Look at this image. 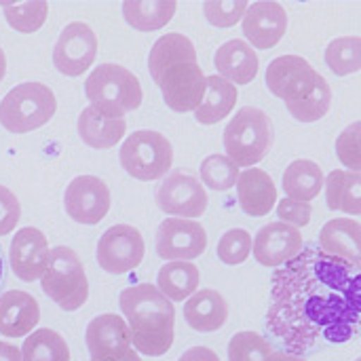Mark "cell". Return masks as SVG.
I'll use <instances>...</instances> for the list:
<instances>
[{
	"instance_id": "obj_1",
	"label": "cell",
	"mask_w": 361,
	"mask_h": 361,
	"mask_svg": "<svg viewBox=\"0 0 361 361\" xmlns=\"http://www.w3.org/2000/svg\"><path fill=\"white\" fill-rule=\"evenodd\" d=\"M267 326L294 355L351 341L361 326V271L319 247L302 250L273 275Z\"/></svg>"
},
{
	"instance_id": "obj_2",
	"label": "cell",
	"mask_w": 361,
	"mask_h": 361,
	"mask_svg": "<svg viewBox=\"0 0 361 361\" xmlns=\"http://www.w3.org/2000/svg\"><path fill=\"white\" fill-rule=\"evenodd\" d=\"M118 307L131 332V345L140 355L161 357L176 338V309L152 283L125 288Z\"/></svg>"
},
{
	"instance_id": "obj_3",
	"label": "cell",
	"mask_w": 361,
	"mask_h": 361,
	"mask_svg": "<svg viewBox=\"0 0 361 361\" xmlns=\"http://www.w3.org/2000/svg\"><path fill=\"white\" fill-rule=\"evenodd\" d=\"M85 95L99 114L108 118H125L142 106L144 91L133 72L118 63H102L93 68L85 80Z\"/></svg>"
},
{
	"instance_id": "obj_4",
	"label": "cell",
	"mask_w": 361,
	"mask_h": 361,
	"mask_svg": "<svg viewBox=\"0 0 361 361\" xmlns=\"http://www.w3.org/2000/svg\"><path fill=\"white\" fill-rule=\"evenodd\" d=\"M273 146V123L260 108H241L224 129L226 157L237 167H254Z\"/></svg>"
},
{
	"instance_id": "obj_5",
	"label": "cell",
	"mask_w": 361,
	"mask_h": 361,
	"mask_svg": "<svg viewBox=\"0 0 361 361\" xmlns=\"http://www.w3.org/2000/svg\"><path fill=\"white\" fill-rule=\"evenodd\" d=\"M42 292L66 313L78 311L89 298V281L78 254L72 247L57 245L49 254V264L40 277Z\"/></svg>"
},
{
	"instance_id": "obj_6",
	"label": "cell",
	"mask_w": 361,
	"mask_h": 361,
	"mask_svg": "<svg viewBox=\"0 0 361 361\" xmlns=\"http://www.w3.org/2000/svg\"><path fill=\"white\" fill-rule=\"evenodd\" d=\"M57 110L55 93L42 82H21L0 102V125L11 133L44 127Z\"/></svg>"
},
{
	"instance_id": "obj_7",
	"label": "cell",
	"mask_w": 361,
	"mask_h": 361,
	"mask_svg": "<svg viewBox=\"0 0 361 361\" xmlns=\"http://www.w3.org/2000/svg\"><path fill=\"white\" fill-rule=\"evenodd\" d=\"M118 161L131 178L152 182L169 173L173 165V148L159 131L140 129L127 135L118 152Z\"/></svg>"
},
{
	"instance_id": "obj_8",
	"label": "cell",
	"mask_w": 361,
	"mask_h": 361,
	"mask_svg": "<svg viewBox=\"0 0 361 361\" xmlns=\"http://www.w3.org/2000/svg\"><path fill=\"white\" fill-rule=\"evenodd\" d=\"M319 76L322 74L305 57L281 55L267 68V87L286 104H298L315 91Z\"/></svg>"
},
{
	"instance_id": "obj_9",
	"label": "cell",
	"mask_w": 361,
	"mask_h": 361,
	"mask_svg": "<svg viewBox=\"0 0 361 361\" xmlns=\"http://www.w3.org/2000/svg\"><path fill=\"white\" fill-rule=\"evenodd\" d=\"M146 254L144 237L129 224L110 226L97 241V264L110 275H123L140 267Z\"/></svg>"
},
{
	"instance_id": "obj_10",
	"label": "cell",
	"mask_w": 361,
	"mask_h": 361,
	"mask_svg": "<svg viewBox=\"0 0 361 361\" xmlns=\"http://www.w3.org/2000/svg\"><path fill=\"white\" fill-rule=\"evenodd\" d=\"M205 80L207 76L197 61H178L161 74L157 85L161 87L167 108L184 114L197 110L203 102Z\"/></svg>"
},
{
	"instance_id": "obj_11",
	"label": "cell",
	"mask_w": 361,
	"mask_h": 361,
	"mask_svg": "<svg viewBox=\"0 0 361 361\" xmlns=\"http://www.w3.org/2000/svg\"><path fill=\"white\" fill-rule=\"evenodd\" d=\"M157 205L171 218L195 220L207 209V192L195 176L186 171H173L159 186Z\"/></svg>"
},
{
	"instance_id": "obj_12",
	"label": "cell",
	"mask_w": 361,
	"mask_h": 361,
	"mask_svg": "<svg viewBox=\"0 0 361 361\" xmlns=\"http://www.w3.org/2000/svg\"><path fill=\"white\" fill-rule=\"evenodd\" d=\"M95 55H97L95 32L82 21H72L61 30L55 42L53 63L63 76H80L93 66Z\"/></svg>"
},
{
	"instance_id": "obj_13",
	"label": "cell",
	"mask_w": 361,
	"mask_h": 361,
	"mask_svg": "<svg viewBox=\"0 0 361 361\" xmlns=\"http://www.w3.org/2000/svg\"><path fill=\"white\" fill-rule=\"evenodd\" d=\"M207 247L205 228L195 220L169 218L157 231V256L169 262H192Z\"/></svg>"
},
{
	"instance_id": "obj_14",
	"label": "cell",
	"mask_w": 361,
	"mask_h": 361,
	"mask_svg": "<svg viewBox=\"0 0 361 361\" xmlns=\"http://www.w3.org/2000/svg\"><path fill=\"white\" fill-rule=\"evenodd\" d=\"M63 207L78 224H99L110 212V188L95 176H78L63 192Z\"/></svg>"
},
{
	"instance_id": "obj_15",
	"label": "cell",
	"mask_w": 361,
	"mask_h": 361,
	"mask_svg": "<svg viewBox=\"0 0 361 361\" xmlns=\"http://www.w3.org/2000/svg\"><path fill=\"white\" fill-rule=\"evenodd\" d=\"M85 343L91 360L116 361L131 351V332L121 315L104 313L89 322Z\"/></svg>"
},
{
	"instance_id": "obj_16",
	"label": "cell",
	"mask_w": 361,
	"mask_h": 361,
	"mask_svg": "<svg viewBox=\"0 0 361 361\" xmlns=\"http://www.w3.org/2000/svg\"><path fill=\"white\" fill-rule=\"evenodd\" d=\"M302 245L305 241L298 228L286 222H271L258 231L252 254L262 267L277 269L294 260L302 252Z\"/></svg>"
},
{
	"instance_id": "obj_17",
	"label": "cell",
	"mask_w": 361,
	"mask_h": 361,
	"mask_svg": "<svg viewBox=\"0 0 361 361\" xmlns=\"http://www.w3.org/2000/svg\"><path fill=\"white\" fill-rule=\"evenodd\" d=\"M49 254L51 250H49L47 237L38 228L25 226L17 231L11 241V252H8L13 275L25 283L40 279L47 271Z\"/></svg>"
},
{
	"instance_id": "obj_18",
	"label": "cell",
	"mask_w": 361,
	"mask_h": 361,
	"mask_svg": "<svg viewBox=\"0 0 361 361\" xmlns=\"http://www.w3.org/2000/svg\"><path fill=\"white\" fill-rule=\"evenodd\" d=\"M288 30V13L279 2H254L243 15V34L250 47L273 49Z\"/></svg>"
},
{
	"instance_id": "obj_19",
	"label": "cell",
	"mask_w": 361,
	"mask_h": 361,
	"mask_svg": "<svg viewBox=\"0 0 361 361\" xmlns=\"http://www.w3.org/2000/svg\"><path fill=\"white\" fill-rule=\"evenodd\" d=\"M319 250L361 271V222L336 218L319 231Z\"/></svg>"
},
{
	"instance_id": "obj_20",
	"label": "cell",
	"mask_w": 361,
	"mask_h": 361,
	"mask_svg": "<svg viewBox=\"0 0 361 361\" xmlns=\"http://www.w3.org/2000/svg\"><path fill=\"white\" fill-rule=\"evenodd\" d=\"M40 322V307L36 298L21 290H11L0 296V334L6 338H21L32 334Z\"/></svg>"
},
{
	"instance_id": "obj_21",
	"label": "cell",
	"mask_w": 361,
	"mask_h": 361,
	"mask_svg": "<svg viewBox=\"0 0 361 361\" xmlns=\"http://www.w3.org/2000/svg\"><path fill=\"white\" fill-rule=\"evenodd\" d=\"M214 66L218 70V76H222L224 80L233 85H250L258 76L260 59L254 47H250L245 40L233 38L216 51Z\"/></svg>"
},
{
	"instance_id": "obj_22",
	"label": "cell",
	"mask_w": 361,
	"mask_h": 361,
	"mask_svg": "<svg viewBox=\"0 0 361 361\" xmlns=\"http://www.w3.org/2000/svg\"><path fill=\"white\" fill-rule=\"evenodd\" d=\"M237 197L241 209L252 218L267 216L277 203V188L271 176L262 169H245L237 180Z\"/></svg>"
},
{
	"instance_id": "obj_23",
	"label": "cell",
	"mask_w": 361,
	"mask_h": 361,
	"mask_svg": "<svg viewBox=\"0 0 361 361\" xmlns=\"http://www.w3.org/2000/svg\"><path fill=\"white\" fill-rule=\"evenodd\" d=\"M184 319L195 332H216L228 319V305L216 290H199L184 305Z\"/></svg>"
},
{
	"instance_id": "obj_24",
	"label": "cell",
	"mask_w": 361,
	"mask_h": 361,
	"mask_svg": "<svg viewBox=\"0 0 361 361\" xmlns=\"http://www.w3.org/2000/svg\"><path fill=\"white\" fill-rule=\"evenodd\" d=\"M127 133L125 118H108L95 108L87 106L78 116V135L80 140L95 150H106L116 146Z\"/></svg>"
},
{
	"instance_id": "obj_25",
	"label": "cell",
	"mask_w": 361,
	"mask_h": 361,
	"mask_svg": "<svg viewBox=\"0 0 361 361\" xmlns=\"http://www.w3.org/2000/svg\"><path fill=\"white\" fill-rule=\"evenodd\" d=\"M237 104V87L222 76H207L205 95L199 108L195 110V118L201 125H216L226 118Z\"/></svg>"
},
{
	"instance_id": "obj_26",
	"label": "cell",
	"mask_w": 361,
	"mask_h": 361,
	"mask_svg": "<svg viewBox=\"0 0 361 361\" xmlns=\"http://www.w3.org/2000/svg\"><path fill=\"white\" fill-rule=\"evenodd\" d=\"M178 61H197V49L192 40L178 32L161 36L152 44V51L148 55V72L152 80L159 82L161 74Z\"/></svg>"
},
{
	"instance_id": "obj_27",
	"label": "cell",
	"mask_w": 361,
	"mask_h": 361,
	"mask_svg": "<svg viewBox=\"0 0 361 361\" xmlns=\"http://www.w3.org/2000/svg\"><path fill=\"white\" fill-rule=\"evenodd\" d=\"M326 178L322 167L315 161L309 159H298L288 165L283 173V190L288 199L300 201V203H311L324 188Z\"/></svg>"
},
{
	"instance_id": "obj_28",
	"label": "cell",
	"mask_w": 361,
	"mask_h": 361,
	"mask_svg": "<svg viewBox=\"0 0 361 361\" xmlns=\"http://www.w3.org/2000/svg\"><path fill=\"white\" fill-rule=\"evenodd\" d=\"M326 203L332 212L361 216V171L334 169L326 178Z\"/></svg>"
},
{
	"instance_id": "obj_29",
	"label": "cell",
	"mask_w": 361,
	"mask_h": 361,
	"mask_svg": "<svg viewBox=\"0 0 361 361\" xmlns=\"http://www.w3.org/2000/svg\"><path fill=\"white\" fill-rule=\"evenodd\" d=\"M178 11L176 0H125L123 17L140 32H154L165 27Z\"/></svg>"
},
{
	"instance_id": "obj_30",
	"label": "cell",
	"mask_w": 361,
	"mask_h": 361,
	"mask_svg": "<svg viewBox=\"0 0 361 361\" xmlns=\"http://www.w3.org/2000/svg\"><path fill=\"white\" fill-rule=\"evenodd\" d=\"M199 269L192 262H167L159 269L157 275V290L169 302H184L188 300L199 288Z\"/></svg>"
},
{
	"instance_id": "obj_31",
	"label": "cell",
	"mask_w": 361,
	"mask_h": 361,
	"mask_svg": "<svg viewBox=\"0 0 361 361\" xmlns=\"http://www.w3.org/2000/svg\"><path fill=\"white\" fill-rule=\"evenodd\" d=\"M23 361H70L68 343L55 330L40 328L23 341L21 347Z\"/></svg>"
},
{
	"instance_id": "obj_32",
	"label": "cell",
	"mask_w": 361,
	"mask_h": 361,
	"mask_svg": "<svg viewBox=\"0 0 361 361\" xmlns=\"http://www.w3.org/2000/svg\"><path fill=\"white\" fill-rule=\"evenodd\" d=\"M326 63L336 76H349L361 70V36H343L328 44Z\"/></svg>"
},
{
	"instance_id": "obj_33",
	"label": "cell",
	"mask_w": 361,
	"mask_h": 361,
	"mask_svg": "<svg viewBox=\"0 0 361 361\" xmlns=\"http://www.w3.org/2000/svg\"><path fill=\"white\" fill-rule=\"evenodd\" d=\"M2 11H4L6 23L13 30H17L21 34H32L44 25L49 4L44 0L21 2V4H2Z\"/></svg>"
},
{
	"instance_id": "obj_34",
	"label": "cell",
	"mask_w": 361,
	"mask_h": 361,
	"mask_svg": "<svg viewBox=\"0 0 361 361\" xmlns=\"http://www.w3.org/2000/svg\"><path fill=\"white\" fill-rule=\"evenodd\" d=\"M330 106H332V89L324 76H319L315 91L307 99L298 104H286L288 112L300 123H315L324 118L330 112Z\"/></svg>"
},
{
	"instance_id": "obj_35",
	"label": "cell",
	"mask_w": 361,
	"mask_h": 361,
	"mask_svg": "<svg viewBox=\"0 0 361 361\" xmlns=\"http://www.w3.org/2000/svg\"><path fill=\"white\" fill-rule=\"evenodd\" d=\"M201 180L212 190H228L239 180V167L224 154H212L201 163Z\"/></svg>"
},
{
	"instance_id": "obj_36",
	"label": "cell",
	"mask_w": 361,
	"mask_h": 361,
	"mask_svg": "<svg viewBox=\"0 0 361 361\" xmlns=\"http://www.w3.org/2000/svg\"><path fill=\"white\" fill-rule=\"evenodd\" d=\"M273 347L256 332H239L228 343V361H271Z\"/></svg>"
},
{
	"instance_id": "obj_37",
	"label": "cell",
	"mask_w": 361,
	"mask_h": 361,
	"mask_svg": "<svg viewBox=\"0 0 361 361\" xmlns=\"http://www.w3.org/2000/svg\"><path fill=\"white\" fill-rule=\"evenodd\" d=\"M252 245H254V239L247 231L231 228L218 241V258L228 267L243 264L252 254Z\"/></svg>"
},
{
	"instance_id": "obj_38",
	"label": "cell",
	"mask_w": 361,
	"mask_h": 361,
	"mask_svg": "<svg viewBox=\"0 0 361 361\" xmlns=\"http://www.w3.org/2000/svg\"><path fill=\"white\" fill-rule=\"evenodd\" d=\"M250 2L245 0H207L203 2V13L207 21L216 27H233L245 15Z\"/></svg>"
},
{
	"instance_id": "obj_39",
	"label": "cell",
	"mask_w": 361,
	"mask_h": 361,
	"mask_svg": "<svg viewBox=\"0 0 361 361\" xmlns=\"http://www.w3.org/2000/svg\"><path fill=\"white\" fill-rule=\"evenodd\" d=\"M336 157L347 169L361 171V121L351 123L338 135V140H336Z\"/></svg>"
},
{
	"instance_id": "obj_40",
	"label": "cell",
	"mask_w": 361,
	"mask_h": 361,
	"mask_svg": "<svg viewBox=\"0 0 361 361\" xmlns=\"http://www.w3.org/2000/svg\"><path fill=\"white\" fill-rule=\"evenodd\" d=\"M311 214H313V207L311 203H300V201H294V199H283V201H277V216H279V222H286L294 228H300V226H307L311 222Z\"/></svg>"
},
{
	"instance_id": "obj_41",
	"label": "cell",
	"mask_w": 361,
	"mask_h": 361,
	"mask_svg": "<svg viewBox=\"0 0 361 361\" xmlns=\"http://www.w3.org/2000/svg\"><path fill=\"white\" fill-rule=\"evenodd\" d=\"M19 218H21V205L17 197L6 186L0 184V237L15 231Z\"/></svg>"
},
{
	"instance_id": "obj_42",
	"label": "cell",
	"mask_w": 361,
	"mask_h": 361,
	"mask_svg": "<svg viewBox=\"0 0 361 361\" xmlns=\"http://www.w3.org/2000/svg\"><path fill=\"white\" fill-rule=\"evenodd\" d=\"M178 361H220V357L207 347H192Z\"/></svg>"
},
{
	"instance_id": "obj_43",
	"label": "cell",
	"mask_w": 361,
	"mask_h": 361,
	"mask_svg": "<svg viewBox=\"0 0 361 361\" xmlns=\"http://www.w3.org/2000/svg\"><path fill=\"white\" fill-rule=\"evenodd\" d=\"M0 361H23L21 360V349L0 341Z\"/></svg>"
},
{
	"instance_id": "obj_44",
	"label": "cell",
	"mask_w": 361,
	"mask_h": 361,
	"mask_svg": "<svg viewBox=\"0 0 361 361\" xmlns=\"http://www.w3.org/2000/svg\"><path fill=\"white\" fill-rule=\"evenodd\" d=\"M271 361H307L302 360V357H298V355H286V353H275L273 355V360Z\"/></svg>"
},
{
	"instance_id": "obj_45",
	"label": "cell",
	"mask_w": 361,
	"mask_h": 361,
	"mask_svg": "<svg viewBox=\"0 0 361 361\" xmlns=\"http://www.w3.org/2000/svg\"><path fill=\"white\" fill-rule=\"evenodd\" d=\"M91 361H99V360H91ZM116 361H142V357H140V353H137V351H133V349H131L125 357H121V360H116Z\"/></svg>"
},
{
	"instance_id": "obj_46",
	"label": "cell",
	"mask_w": 361,
	"mask_h": 361,
	"mask_svg": "<svg viewBox=\"0 0 361 361\" xmlns=\"http://www.w3.org/2000/svg\"><path fill=\"white\" fill-rule=\"evenodd\" d=\"M4 74H6V57H4V51L0 49V82H2Z\"/></svg>"
},
{
	"instance_id": "obj_47",
	"label": "cell",
	"mask_w": 361,
	"mask_h": 361,
	"mask_svg": "<svg viewBox=\"0 0 361 361\" xmlns=\"http://www.w3.org/2000/svg\"><path fill=\"white\" fill-rule=\"evenodd\" d=\"M0 279H2V260H0Z\"/></svg>"
},
{
	"instance_id": "obj_48",
	"label": "cell",
	"mask_w": 361,
	"mask_h": 361,
	"mask_svg": "<svg viewBox=\"0 0 361 361\" xmlns=\"http://www.w3.org/2000/svg\"><path fill=\"white\" fill-rule=\"evenodd\" d=\"M355 361H361V357H357V360H355Z\"/></svg>"
}]
</instances>
